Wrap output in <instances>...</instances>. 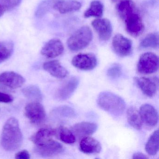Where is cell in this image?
Returning a JSON list of instances; mask_svg holds the SVG:
<instances>
[{
    "label": "cell",
    "instance_id": "cell-17",
    "mask_svg": "<svg viewBox=\"0 0 159 159\" xmlns=\"http://www.w3.org/2000/svg\"><path fill=\"white\" fill-rule=\"evenodd\" d=\"M98 125L94 123L81 122L73 125L72 132L79 138L89 136L96 132Z\"/></svg>",
    "mask_w": 159,
    "mask_h": 159
},
{
    "label": "cell",
    "instance_id": "cell-35",
    "mask_svg": "<svg viewBox=\"0 0 159 159\" xmlns=\"http://www.w3.org/2000/svg\"><path fill=\"white\" fill-rule=\"evenodd\" d=\"M133 159H148V156L140 152H135L133 155Z\"/></svg>",
    "mask_w": 159,
    "mask_h": 159
},
{
    "label": "cell",
    "instance_id": "cell-6",
    "mask_svg": "<svg viewBox=\"0 0 159 159\" xmlns=\"http://www.w3.org/2000/svg\"><path fill=\"white\" fill-rule=\"evenodd\" d=\"M25 115L32 123L39 125L43 123L46 119L44 107L39 102L32 101L25 107Z\"/></svg>",
    "mask_w": 159,
    "mask_h": 159
},
{
    "label": "cell",
    "instance_id": "cell-27",
    "mask_svg": "<svg viewBox=\"0 0 159 159\" xmlns=\"http://www.w3.org/2000/svg\"><path fill=\"white\" fill-rule=\"evenodd\" d=\"M13 49V44L11 42L0 41V64L11 57Z\"/></svg>",
    "mask_w": 159,
    "mask_h": 159
},
{
    "label": "cell",
    "instance_id": "cell-19",
    "mask_svg": "<svg viewBox=\"0 0 159 159\" xmlns=\"http://www.w3.org/2000/svg\"><path fill=\"white\" fill-rule=\"evenodd\" d=\"M81 6L80 2L76 0H60L55 2L53 8L64 14L79 11Z\"/></svg>",
    "mask_w": 159,
    "mask_h": 159
},
{
    "label": "cell",
    "instance_id": "cell-31",
    "mask_svg": "<svg viewBox=\"0 0 159 159\" xmlns=\"http://www.w3.org/2000/svg\"><path fill=\"white\" fill-rule=\"evenodd\" d=\"M21 1L22 0H0V5L7 11L16 8L20 4Z\"/></svg>",
    "mask_w": 159,
    "mask_h": 159
},
{
    "label": "cell",
    "instance_id": "cell-4",
    "mask_svg": "<svg viewBox=\"0 0 159 159\" xmlns=\"http://www.w3.org/2000/svg\"><path fill=\"white\" fill-rule=\"evenodd\" d=\"M122 20L125 24L126 31L132 37H139L144 31L145 26L137 10L128 14Z\"/></svg>",
    "mask_w": 159,
    "mask_h": 159
},
{
    "label": "cell",
    "instance_id": "cell-12",
    "mask_svg": "<svg viewBox=\"0 0 159 159\" xmlns=\"http://www.w3.org/2000/svg\"><path fill=\"white\" fill-rule=\"evenodd\" d=\"M134 80L142 93L147 96L152 97L156 94L158 85L157 78L151 79L146 77H136Z\"/></svg>",
    "mask_w": 159,
    "mask_h": 159
},
{
    "label": "cell",
    "instance_id": "cell-21",
    "mask_svg": "<svg viewBox=\"0 0 159 159\" xmlns=\"http://www.w3.org/2000/svg\"><path fill=\"white\" fill-rule=\"evenodd\" d=\"M126 114L129 124L136 130H140L142 128L143 122L139 111L134 107H131L127 110Z\"/></svg>",
    "mask_w": 159,
    "mask_h": 159
},
{
    "label": "cell",
    "instance_id": "cell-37",
    "mask_svg": "<svg viewBox=\"0 0 159 159\" xmlns=\"http://www.w3.org/2000/svg\"><path fill=\"white\" fill-rule=\"evenodd\" d=\"M117 1H118V0H111V1L113 2H117Z\"/></svg>",
    "mask_w": 159,
    "mask_h": 159
},
{
    "label": "cell",
    "instance_id": "cell-5",
    "mask_svg": "<svg viewBox=\"0 0 159 159\" xmlns=\"http://www.w3.org/2000/svg\"><path fill=\"white\" fill-rule=\"evenodd\" d=\"M159 66V58L156 54L152 52L145 53L139 57L138 71L142 74H152L158 70Z\"/></svg>",
    "mask_w": 159,
    "mask_h": 159
},
{
    "label": "cell",
    "instance_id": "cell-25",
    "mask_svg": "<svg viewBox=\"0 0 159 159\" xmlns=\"http://www.w3.org/2000/svg\"><path fill=\"white\" fill-rule=\"evenodd\" d=\"M104 7L100 2L93 1L90 4L89 8L85 11L84 16L85 18L90 17H100L103 13Z\"/></svg>",
    "mask_w": 159,
    "mask_h": 159
},
{
    "label": "cell",
    "instance_id": "cell-34",
    "mask_svg": "<svg viewBox=\"0 0 159 159\" xmlns=\"http://www.w3.org/2000/svg\"><path fill=\"white\" fill-rule=\"evenodd\" d=\"M30 157L29 152L26 150L19 152L15 155V158L16 159H29Z\"/></svg>",
    "mask_w": 159,
    "mask_h": 159
},
{
    "label": "cell",
    "instance_id": "cell-36",
    "mask_svg": "<svg viewBox=\"0 0 159 159\" xmlns=\"http://www.w3.org/2000/svg\"><path fill=\"white\" fill-rule=\"evenodd\" d=\"M5 11H6L5 9L2 5H0V16L3 15Z\"/></svg>",
    "mask_w": 159,
    "mask_h": 159
},
{
    "label": "cell",
    "instance_id": "cell-15",
    "mask_svg": "<svg viewBox=\"0 0 159 159\" xmlns=\"http://www.w3.org/2000/svg\"><path fill=\"white\" fill-rule=\"evenodd\" d=\"M139 112L142 122L148 126L153 127L158 123V112L153 106L148 104H143L140 107Z\"/></svg>",
    "mask_w": 159,
    "mask_h": 159
},
{
    "label": "cell",
    "instance_id": "cell-33",
    "mask_svg": "<svg viewBox=\"0 0 159 159\" xmlns=\"http://www.w3.org/2000/svg\"><path fill=\"white\" fill-rule=\"evenodd\" d=\"M13 98L9 94L0 92V102L9 103L12 102Z\"/></svg>",
    "mask_w": 159,
    "mask_h": 159
},
{
    "label": "cell",
    "instance_id": "cell-30",
    "mask_svg": "<svg viewBox=\"0 0 159 159\" xmlns=\"http://www.w3.org/2000/svg\"><path fill=\"white\" fill-rule=\"evenodd\" d=\"M53 2V0H48L42 2L41 4L39 5L36 11V16L39 17H41L46 14V13L48 12L51 7L53 8L54 4L55 2Z\"/></svg>",
    "mask_w": 159,
    "mask_h": 159
},
{
    "label": "cell",
    "instance_id": "cell-10",
    "mask_svg": "<svg viewBox=\"0 0 159 159\" xmlns=\"http://www.w3.org/2000/svg\"><path fill=\"white\" fill-rule=\"evenodd\" d=\"M80 79L77 77H72L65 82L57 91V99L64 101L69 98L76 91L80 84Z\"/></svg>",
    "mask_w": 159,
    "mask_h": 159
},
{
    "label": "cell",
    "instance_id": "cell-26",
    "mask_svg": "<svg viewBox=\"0 0 159 159\" xmlns=\"http://www.w3.org/2000/svg\"><path fill=\"white\" fill-rule=\"evenodd\" d=\"M159 34L158 33H152L148 34L141 41L139 47L143 49L158 48L159 43Z\"/></svg>",
    "mask_w": 159,
    "mask_h": 159
},
{
    "label": "cell",
    "instance_id": "cell-2",
    "mask_svg": "<svg viewBox=\"0 0 159 159\" xmlns=\"http://www.w3.org/2000/svg\"><path fill=\"white\" fill-rule=\"evenodd\" d=\"M97 102L100 108L114 116L121 115L125 108V103L124 99L111 92L100 93L98 97Z\"/></svg>",
    "mask_w": 159,
    "mask_h": 159
},
{
    "label": "cell",
    "instance_id": "cell-7",
    "mask_svg": "<svg viewBox=\"0 0 159 159\" xmlns=\"http://www.w3.org/2000/svg\"><path fill=\"white\" fill-rule=\"evenodd\" d=\"M63 146L52 139L42 145L36 146L35 152L42 157H52L60 154L63 151Z\"/></svg>",
    "mask_w": 159,
    "mask_h": 159
},
{
    "label": "cell",
    "instance_id": "cell-8",
    "mask_svg": "<svg viewBox=\"0 0 159 159\" xmlns=\"http://www.w3.org/2000/svg\"><path fill=\"white\" fill-rule=\"evenodd\" d=\"M133 44L131 40L121 34H118L112 39V48L114 52L121 57H125L132 53Z\"/></svg>",
    "mask_w": 159,
    "mask_h": 159
},
{
    "label": "cell",
    "instance_id": "cell-1",
    "mask_svg": "<svg viewBox=\"0 0 159 159\" xmlns=\"http://www.w3.org/2000/svg\"><path fill=\"white\" fill-rule=\"evenodd\" d=\"M1 145L7 151H14L18 149L23 142V134L19 123L15 118L7 120L2 129L1 139Z\"/></svg>",
    "mask_w": 159,
    "mask_h": 159
},
{
    "label": "cell",
    "instance_id": "cell-14",
    "mask_svg": "<svg viewBox=\"0 0 159 159\" xmlns=\"http://www.w3.org/2000/svg\"><path fill=\"white\" fill-rule=\"evenodd\" d=\"M64 47L62 42L57 39H53L48 41L41 50L42 55L47 58L57 57L63 53Z\"/></svg>",
    "mask_w": 159,
    "mask_h": 159
},
{
    "label": "cell",
    "instance_id": "cell-9",
    "mask_svg": "<svg viewBox=\"0 0 159 159\" xmlns=\"http://www.w3.org/2000/svg\"><path fill=\"white\" fill-rule=\"evenodd\" d=\"M96 57L93 53H80L72 58L71 63L75 67L83 70L93 69L97 65Z\"/></svg>",
    "mask_w": 159,
    "mask_h": 159
},
{
    "label": "cell",
    "instance_id": "cell-18",
    "mask_svg": "<svg viewBox=\"0 0 159 159\" xmlns=\"http://www.w3.org/2000/svg\"><path fill=\"white\" fill-rule=\"evenodd\" d=\"M43 68L44 70L51 75L57 79H64L68 74V70L58 60H52L45 62L43 64Z\"/></svg>",
    "mask_w": 159,
    "mask_h": 159
},
{
    "label": "cell",
    "instance_id": "cell-22",
    "mask_svg": "<svg viewBox=\"0 0 159 159\" xmlns=\"http://www.w3.org/2000/svg\"><path fill=\"white\" fill-rule=\"evenodd\" d=\"M116 10L119 16L122 19L129 13L136 11L137 8L132 0H122L117 5Z\"/></svg>",
    "mask_w": 159,
    "mask_h": 159
},
{
    "label": "cell",
    "instance_id": "cell-24",
    "mask_svg": "<svg viewBox=\"0 0 159 159\" xmlns=\"http://www.w3.org/2000/svg\"><path fill=\"white\" fill-rule=\"evenodd\" d=\"M22 92L26 98L32 101L40 102L42 100L43 95L41 91L36 85H29L24 88Z\"/></svg>",
    "mask_w": 159,
    "mask_h": 159
},
{
    "label": "cell",
    "instance_id": "cell-20",
    "mask_svg": "<svg viewBox=\"0 0 159 159\" xmlns=\"http://www.w3.org/2000/svg\"><path fill=\"white\" fill-rule=\"evenodd\" d=\"M57 130L52 127H44L39 130L31 137V140L36 146L42 145L52 139L57 134Z\"/></svg>",
    "mask_w": 159,
    "mask_h": 159
},
{
    "label": "cell",
    "instance_id": "cell-32",
    "mask_svg": "<svg viewBox=\"0 0 159 159\" xmlns=\"http://www.w3.org/2000/svg\"><path fill=\"white\" fill-rule=\"evenodd\" d=\"M121 70L120 66L118 64H114L108 69L107 73L110 78L113 79L119 78L121 75Z\"/></svg>",
    "mask_w": 159,
    "mask_h": 159
},
{
    "label": "cell",
    "instance_id": "cell-3",
    "mask_svg": "<svg viewBox=\"0 0 159 159\" xmlns=\"http://www.w3.org/2000/svg\"><path fill=\"white\" fill-rule=\"evenodd\" d=\"M93 38V32L91 28L87 26L82 27L69 38L68 47L73 52L80 51L90 44Z\"/></svg>",
    "mask_w": 159,
    "mask_h": 159
},
{
    "label": "cell",
    "instance_id": "cell-16",
    "mask_svg": "<svg viewBox=\"0 0 159 159\" xmlns=\"http://www.w3.org/2000/svg\"><path fill=\"white\" fill-rule=\"evenodd\" d=\"M80 150L85 154H98L101 151L102 147L99 141L91 137L82 138L80 143Z\"/></svg>",
    "mask_w": 159,
    "mask_h": 159
},
{
    "label": "cell",
    "instance_id": "cell-29",
    "mask_svg": "<svg viewBox=\"0 0 159 159\" xmlns=\"http://www.w3.org/2000/svg\"><path fill=\"white\" fill-rule=\"evenodd\" d=\"M58 136L60 140L66 144H73L76 140V136L73 132L68 128L63 126L59 128Z\"/></svg>",
    "mask_w": 159,
    "mask_h": 159
},
{
    "label": "cell",
    "instance_id": "cell-23",
    "mask_svg": "<svg viewBox=\"0 0 159 159\" xmlns=\"http://www.w3.org/2000/svg\"><path fill=\"white\" fill-rule=\"evenodd\" d=\"M159 130L157 129L151 135L146 144L145 149L150 155H156L159 151Z\"/></svg>",
    "mask_w": 159,
    "mask_h": 159
},
{
    "label": "cell",
    "instance_id": "cell-11",
    "mask_svg": "<svg viewBox=\"0 0 159 159\" xmlns=\"http://www.w3.org/2000/svg\"><path fill=\"white\" fill-rule=\"evenodd\" d=\"M92 25L100 40L106 41L110 39L112 33V27L108 19H95L93 21Z\"/></svg>",
    "mask_w": 159,
    "mask_h": 159
},
{
    "label": "cell",
    "instance_id": "cell-13",
    "mask_svg": "<svg viewBox=\"0 0 159 159\" xmlns=\"http://www.w3.org/2000/svg\"><path fill=\"white\" fill-rule=\"evenodd\" d=\"M25 81L24 77L13 71H6L0 74V84L11 89L20 88Z\"/></svg>",
    "mask_w": 159,
    "mask_h": 159
},
{
    "label": "cell",
    "instance_id": "cell-28",
    "mask_svg": "<svg viewBox=\"0 0 159 159\" xmlns=\"http://www.w3.org/2000/svg\"><path fill=\"white\" fill-rule=\"evenodd\" d=\"M52 114L54 116L61 118H74L76 115L73 109L68 106H63L57 107L53 110Z\"/></svg>",
    "mask_w": 159,
    "mask_h": 159
}]
</instances>
